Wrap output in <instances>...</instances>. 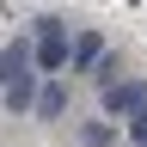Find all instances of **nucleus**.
<instances>
[{
  "label": "nucleus",
  "instance_id": "nucleus-4",
  "mask_svg": "<svg viewBox=\"0 0 147 147\" xmlns=\"http://www.w3.org/2000/svg\"><path fill=\"white\" fill-rule=\"evenodd\" d=\"M67 110V92L61 86H43V98H37V117H61Z\"/></svg>",
  "mask_w": 147,
  "mask_h": 147
},
{
  "label": "nucleus",
  "instance_id": "nucleus-6",
  "mask_svg": "<svg viewBox=\"0 0 147 147\" xmlns=\"http://www.w3.org/2000/svg\"><path fill=\"white\" fill-rule=\"evenodd\" d=\"M98 49H104L98 37H80V43H74V67H92V61H98Z\"/></svg>",
  "mask_w": 147,
  "mask_h": 147
},
{
  "label": "nucleus",
  "instance_id": "nucleus-7",
  "mask_svg": "<svg viewBox=\"0 0 147 147\" xmlns=\"http://www.w3.org/2000/svg\"><path fill=\"white\" fill-rule=\"evenodd\" d=\"M129 129H135V141L147 147V110H141V117H129Z\"/></svg>",
  "mask_w": 147,
  "mask_h": 147
},
{
  "label": "nucleus",
  "instance_id": "nucleus-1",
  "mask_svg": "<svg viewBox=\"0 0 147 147\" xmlns=\"http://www.w3.org/2000/svg\"><path fill=\"white\" fill-rule=\"evenodd\" d=\"M104 110L110 117H141L147 110V86L141 80H110L104 86Z\"/></svg>",
  "mask_w": 147,
  "mask_h": 147
},
{
  "label": "nucleus",
  "instance_id": "nucleus-2",
  "mask_svg": "<svg viewBox=\"0 0 147 147\" xmlns=\"http://www.w3.org/2000/svg\"><path fill=\"white\" fill-rule=\"evenodd\" d=\"M37 67H43V74L67 67V31L55 25V18H43V37H37Z\"/></svg>",
  "mask_w": 147,
  "mask_h": 147
},
{
  "label": "nucleus",
  "instance_id": "nucleus-3",
  "mask_svg": "<svg viewBox=\"0 0 147 147\" xmlns=\"http://www.w3.org/2000/svg\"><path fill=\"white\" fill-rule=\"evenodd\" d=\"M31 61H37L31 43H6V49H0V86H12L18 74H31Z\"/></svg>",
  "mask_w": 147,
  "mask_h": 147
},
{
  "label": "nucleus",
  "instance_id": "nucleus-5",
  "mask_svg": "<svg viewBox=\"0 0 147 147\" xmlns=\"http://www.w3.org/2000/svg\"><path fill=\"white\" fill-rule=\"evenodd\" d=\"M6 104H12V110H31V104H37V98H31V74H18V80L6 86Z\"/></svg>",
  "mask_w": 147,
  "mask_h": 147
}]
</instances>
